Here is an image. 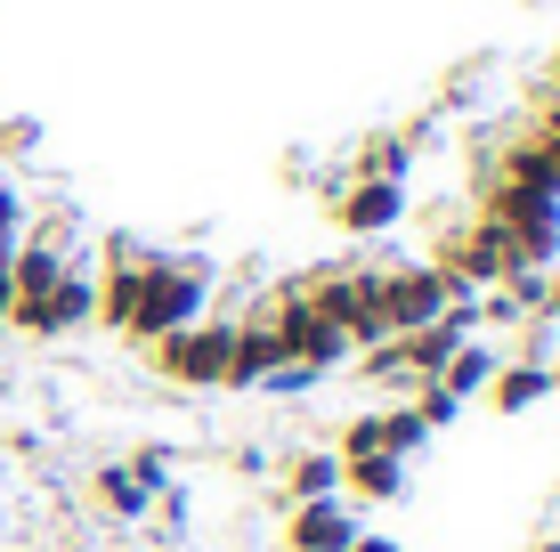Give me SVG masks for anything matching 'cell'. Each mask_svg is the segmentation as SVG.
Masks as SVG:
<instances>
[{
    "instance_id": "cell-1",
    "label": "cell",
    "mask_w": 560,
    "mask_h": 552,
    "mask_svg": "<svg viewBox=\"0 0 560 552\" xmlns=\"http://www.w3.org/2000/svg\"><path fill=\"white\" fill-rule=\"evenodd\" d=\"M211 284H220V269H211V252H154L139 284H130V309H122V333L130 350H154L163 333L196 326V317L211 309Z\"/></svg>"
},
{
    "instance_id": "cell-2",
    "label": "cell",
    "mask_w": 560,
    "mask_h": 552,
    "mask_svg": "<svg viewBox=\"0 0 560 552\" xmlns=\"http://www.w3.org/2000/svg\"><path fill=\"white\" fill-rule=\"evenodd\" d=\"M358 284H365V309L382 317V333H415L447 309V277L431 260H358Z\"/></svg>"
},
{
    "instance_id": "cell-3",
    "label": "cell",
    "mask_w": 560,
    "mask_h": 552,
    "mask_svg": "<svg viewBox=\"0 0 560 552\" xmlns=\"http://www.w3.org/2000/svg\"><path fill=\"white\" fill-rule=\"evenodd\" d=\"M228 350H236V317L228 309H203L196 326L163 333L147 350V366L163 374L171 390H228Z\"/></svg>"
},
{
    "instance_id": "cell-4",
    "label": "cell",
    "mask_w": 560,
    "mask_h": 552,
    "mask_svg": "<svg viewBox=\"0 0 560 552\" xmlns=\"http://www.w3.org/2000/svg\"><path fill=\"white\" fill-rule=\"evenodd\" d=\"M422 260L447 277V293H488V284L512 277V244L495 236L488 220H447V227H439V244H431Z\"/></svg>"
},
{
    "instance_id": "cell-5",
    "label": "cell",
    "mask_w": 560,
    "mask_h": 552,
    "mask_svg": "<svg viewBox=\"0 0 560 552\" xmlns=\"http://www.w3.org/2000/svg\"><path fill=\"white\" fill-rule=\"evenodd\" d=\"M407 212H415V187L407 179H341V196L325 203V220L341 227L350 244H382V236H398L407 227Z\"/></svg>"
},
{
    "instance_id": "cell-6",
    "label": "cell",
    "mask_w": 560,
    "mask_h": 552,
    "mask_svg": "<svg viewBox=\"0 0 560 552\" xmlns=\"http://www.w3.org/2000/svg\"><path fill=\"white\" fill-rule=\"evenodd\" d=\"M90 317H98V277H90V260H82V269H66L42 301H16V309H9V333H25V341H66V333H82Z\"/></svg>"
},
{
    "instance_id": "cell-7",
    "label": "cell",
    "mask_w": 560,
    "mask_h": 552,
    "mask_svg": "<svg viewBox=\"0 0 560 552\" xmlns=\"http://www.w3.org/2000/svg\"><path fill=\"white\" fill-rule=\"evenodd\" d=\"M365 528V512H350L341 496H317V504H284V552H350Z\"/></svg>"
},
{
    "instance_id": "cell-8",
    "label": "cell",
    "mask_w": 560,
    "mask_h": 552,
    "mask_svg": "<svg viewBox=\"0 0 560 552\" xmlns=\"http://www.w3.org/2000/svg\"><path fill=\"white\" fill-rule=\"evenodd\" d=\"M284 366V341L268 326V293H253L236 309V350H228V390H260V374Z\"/></svg>"
},
{
    "instance_id": "cell-9",
    "label": "cell",
    "mask_w": 560,
    "mask_h": 552,
    "mask_svg": "<svg viewBox=\"0 0 560 552\" xmlns=\"http://www.w3.org/2000/svg\"><path fill=\"white\" fill-rule=\"evenodd\" d=\"M479 171H495V179L536 187V196H552V203H560V155H552L545 139H536V122H520V130H512V139L495 146V155L479 163Z\"/></svg>"
},
{
    "instance_id": "cell-10",
    "label": "cell",
    "mask_w": 560,
    "mask_h": 552,
    "mask_svg": "<svg viewBox=\"0 0 560 552\" xmlns=\"http://www.w3.org/2000/svg\"><path fill=\"white\" fill-rule=\"evenodd\" d=\"M415 496V463H398V455H358V463H341V504L350 512H382V504H407Z\"/></svg>"
},
{
    "instance_id": "cell-11",
    "label": "cell",
    "mask_w": 560,
    "mask_h": 552,
    "mask_svg": "<svg viewBox=\"0 0 560 552\" xmlns=\"http://www.w3.org/2000/svg\"><path fill=\"white\" fill-rule=\"evenodd\" d=\"M552 366H536V357H504V366L488 374V390H479V407L488 414H504V423H520V414H536L552 398Z\"/></svg>"
},
{
    "instance_id": "cell-12",
    "label": "cell",
    "mask_w": 560,
    "mask_h": 552,
    "mask_svg": "<svg viewBox=\"0 0 560 552\" xmlns=\"http://www.w3.org/2000/svg\"><path fill=\"white\" fill-rule=\"evenodd\" d=\"M277 504H317V496H341V455L334 447H293L277 455Z\"/></svg>"
},
{
    "instance_id": "cell-13",
    "label": "cell",
    "mask_w": 560,
    "mask_h": 552,
    "mask_svg": "<svg viewBox=\"0 0 560 552\" xmlns=\"http://www.w3.org/2000/svg\"><path fill=\"white\" fill-rule=\"evenodd\" d=\"M422 146H431V139H422V130H365V139H358V179H415V163H422Z\"/></svg>"
},
{
    "instance_id": "cell-14",
    "label": "cell",
    "mask_w": 560,
    "mask_h": 552,
    "mask_svg": "<svg viewBox=\"0 0 560 552\" xmlns=\"http://www.w3.org/2000/svg\"><path fill=\"white\" fill-rule=\"evenodd\" d=\"M495 366H504V350H495L488 333H471V341H455V357L431 374V383L447 390V398H463V407H471V398L488 390V374H495Z\"/></svg>"
},
{
    "instance_id": "cell-15",
    "label": "cell",
    "mask_w": 560,
    "mask_h": 552,
    "mask_svg": "<svg viewBox=\"0 0 560 552\" xmlns=\"http://www.w3.org/2000/svg\"><path fill=\"white\" fill-rule=\"evenodd\" d=\"M90 504H98L106 520H122V528H147V512H154V496H147L139 480H130V471H122V455L90 471Z\"/></svg>"
},
{
    "instance_id": "cell-16",
    "label": "cell",
    "mask_w": 560,
    "mask_h": 552,
    "mask_svg": "<svg viewBox=\"0 0 560 552\" xmlns=\"http://www.w3.org/2000/svg\"><path fill=\"white\" fill-rule=\"evenodd\" d=\"M382 414V455H398V463H415L422 447H431V431H422V414L407 407V398H390V407H374Z\"/></svg>"
},
{
    "instance_id": "cell-17",
    "label": "cell",
    "mask_w": 560,
    "mask_h": 552,
    "mask_svg": "<svg viewBox=\"0 0 560 552\" xmlns=\"http://www.w3.org/2000/svg\"><path fill=\"white\" fill-rule=\"evenodd\" d=\"M122 471L147 488V496H163V488L179 480V447H163V439H139V447L122 455Z\"/></svg>"
},
{
    "instance_id": "cell-18",
    "label": "cell",
    "mask_w": 560,
    "mask_h": 552,
    "mask_svg": "<svg viewBox=\"0 0 560 552\" xmlns=\"http://www.w3.org/2000/svg\"><path fill=\"white\" fill-rule=\"evenodd\" d=\"M42 146H49L42 114H0V171H25Z\"/></svg>"
},
{
    "instance_id": "cell-19",
    "label": "cell",
    "mask_w": 560,
    "mask_h": 552,
    "mask_svg": "<svg viewBox=\"0 0 560 552\" xmlns=\"http://www.w3.org/2000/svg\"><path fill=\"white\" fill-rule=\"evenodd\" d=\"M25 220H33V196H25V179H16V171H0V252H16Z\"/></svg>"
},
{
    "instance_id": "cell-20",
    "label": "cell",
    "mask_w": 560,
    "mask_h": 552,
    "mask_svg": "<svg viewBox=\"0 0 560 552\" xmlns=\"http://www.w3.org/2000/svg\"><path fill=\"white\" fill-rule=\"evenodd\" d=\"M325 447H334L341 463H358V455H382V414H374V407H365V414H350V423H341Z\"/></svg>"
},
{
    "instance_id": "cell-21",
    "label": "cell",
    "mask_w": 560,
    "mask_h": 552,
    "mask_svg": "<svg viewBox=\"0 0 560 552\" xmlns=\"http://www.w3.org/2000/svg\"><path fill=\"white\" fill-rule=\"evenodd\" d=\"M407 407L422 414V431H431V439H439V431H455V423H463V398H447L439 383H422V390L407 398Z\"/></svg>"
},
{
    "instance_id": "cell-22",
    "label": "cell",
    "mask_w": 560,
    "mask_h": 552,
    "mask_svg": "<svg viewBox=\"0 0 560 552\" xmlns=\"http://www.w3.org/2000/svg\"><path fill=\"white\" fill-rule=\"evenodd\" d=\"M317 383H325L317 366H293V357H284V366H268V374H260V398H308Z\"/></svg>"
},
{
    "instance_id": "cell-23",
    "label": "cell",
    "mask_w": 560,
    "mask_h": 552,
    "mask_svg": "<svg viewBox=\"0 0 560 552\" xmlns=\"http://www.w3.org/2000/svg\"><path fill=\"white\" fill-rule=\"evenodd\" d=\"M228 463H236V480H268V471H277V455H268V447H236Z\"/></svg>"
},
{
    "instance_id": "cell-24",
    "label": "cell",
    "mask_w": 560,
    "mask_h": 552,
    "mask_svg": "<svg viewBox=\"0 0 560 552\" xmlns=\"http://www.w3.org/2000/svg\"><path fill=\"white\" fill-rule=\"evenodd\" d=\"M9 309H16V284H9V252H0V333H9Z\"/></svg>"
},
{
    "instance_id": "cell-25",
    "label": "cell",
    "mask_w": 560,
    "mask_h": 552,
    "mask_svg": "<svg viewBox=\"0 0 560 552\" xmlns=\"http://www.w3.org/2000/svg\"><path fill=\"white\" fill-rule=\"evenodd\" d=\"M350 552H398V537H382V528H358V544Z\"/></svg>"
},
{
    "instance_id": "cell-26",
    "label": "cell",
    "mask_w": 560,
    "mask_h": 552,
    "mask_svg": "<svg viewBox=\"0 0 560 552\" xmlns=\"http://www.w3.org/2000/svg\"><path fill=\"white\" fill-rule=\"evenodd\" d=\"M545 326H560V269L545 277Z\"/></svg>"
},
{
    "instance_id": "cell-27",
    "label": "cell",
    "mask_w": 560,
    "mask_h": 552,
    "mask_svg": "<svg viewBox=\"0 0 560 552\" xmlns=\"http://www.w3.org/2000/svg\"><path fill=\"white\" fill-rule=\"evenodd\" d=\"M528 552H560V537H536V544H528Z\"/></svg>"
},
{
    "instance_id": "cell-28",
    "label": "cell",
    "mask_w": 560,
    "mask_h": 552,
    "mask_svg": "<svg viewBox=\"0 0 560 552\" xmlns=\"http://www.w3.org/2000/svg\"><path fill=\"white\" fill-rule=\"evenodd\" d=\"M552 383H560V350H552Z\"/></svg>"
}]
</instances>
